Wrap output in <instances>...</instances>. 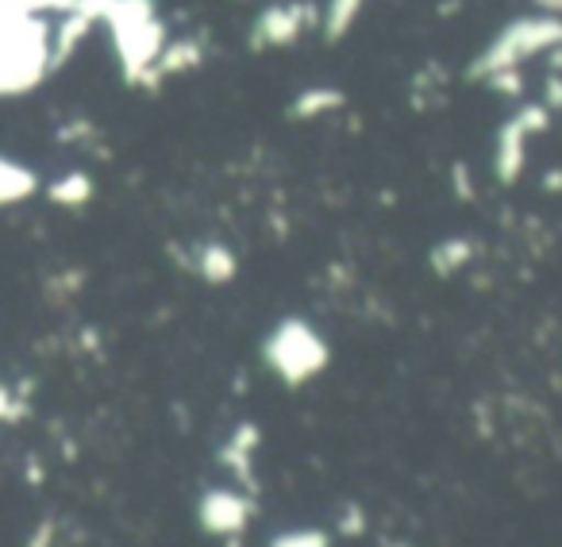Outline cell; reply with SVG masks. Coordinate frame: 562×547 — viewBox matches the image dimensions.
<instances>
[{
	"label": "cell",
	"instance_id": "6da1fadb",
	"mask_svg": "<svg viewBox=\"0 0 562 547\" xmlns=\"http://www.w3.org/2000/svg\"><path fill=\"white\" fill-rule=\"evenodd\" d=\"M104 20L120 51V66L132 86H155V63L166 47V27L150 0H109Z\"/></svg>",
	"mask_w": 562,
	"mask_h": 547
},
{
	"label": "cell",
	"instance_id": "7a4b0ae2",
	"mask_svg": "<svg viewBox=\"0 0 562 547\" xmlns=\"http://www.w3.org/2000/svg\"><path fill=\"white\" fill-rule=\"evenodd\" d=\"M562 43V16L539 12V16H516L513 24H505L470 63V81H490L501 70H520L524 63L539 55H551Z\"/></svg>",
	"mask_w": 562,
	"mask_h": 547
},
{
	"label": "cell",
	"instance_id": "3957f363",
	"mask_svg": "<svg viewBox=\"0 0 562 547\" xmlns=\"http://www.w3.org/2000/svg\"><path fill=\"white\" fill-rule=\"evenodd\" d=\"M266 362L281 375V382L301 386L313 375H321L324 362H328V347L316 336L308 324L301 321H285L278 324L270 339H266Z\"/></svg>",
	"mask_w": 562,
	"mask_h": 547
},
{
	"label": "cell",
	"instance_id": "277c9868",
	"mask_svg": "<svg viewBox=\"0 0 562 547\" xmlns=\"http://www.w3.org/2000/svg\"><path fill=\"white\" fill-rule=\"evenodd\" d=\"M313 27H321V9L313 0H278L250 20L247 43L255 51H285L305 40Z\"/></svg>",
	"mask_w": 562,
	"mask_h": 547
},
{
	"label": "cell",
	"instance_id": "5b68a950",
	"mask_svg": "<svg viewBox=\"0 0 562 547\" xmlns=\"http://www.w3.org/2000/svg\"><path fill=\"white\" fill-rule=\"evenodd\" d=\"M547 124H551V109L539 101V104H520L497 127V143H493V174H497V181L513 186L520 178L524 166H528V139L543 132Z\"/></svg>",
	"mask_w": 562,
	"mask_h": 547
},
{
	"label": "cell",
	"instance_id": "8992f818",
	"mask_svg": "<svg viewBox=\"0 0 562 547\" xmlns=\"http://www.w3.org/2000/svg\"><path fill=\"white\" fill-rule=\"evenodd\" d=\"M347 104V93L331 81H316V86L301 89L290 104V116L293 120H321V116H331Z\"/></svg>",
	"mask_w": 562,
	"mask_h": 547
},
{
	"label": "cell",
	"instance_id": "52a82bcc",
	"mask_svg": "<svg viewBox=\"0 0 562 547\" xmlns=\"http://www.w3.org/2000/svg\"><path fill=\"white\" fill-rule=\"evenodd\" d=\"M204 63V47L196 40H166V47H162V55H158V63H155V86L158 81H166V78H178V74H189V70H196V66Z\"/></svg>",
	"mask_w": 562,
	"mask_h": 547
},
{
	"label": "cell",
	"instance_id": "ba28073f",
	"mask_svg": "<svg viewBox=\"0 0 562 547\" xmlns=\"http://www.w3.org/2000/svg\"><path fill=\"white\" fill-rule=\"evenodd\" d=\"M367 0H328V9L321 12V32L328 43H339L355 24H359Z\"/></svg>",
	"mask_w": 562,
	"mask_h": 547
},
{
	"label": "cell",
	"instance_id": "9c48e42d",
	"mask_svg": "<svg viewBox=\"0 0 562 547\" xmlns=\"http://www.w3.org/2000/svg\"><path fill=\"white\" fill-rule=\"evenodd\" d=\"M196 270L209 278V282H227L235 274V255L220 243H204L201 255H196Z\"/></svg>",
	"mask_w": 562,
	"mask_h": 547
},
{
	"label": "cell",
	"instance_id": "30bf717a",
	"mask_svg": "<svg viewBox=\"0 0 562 547\" xmlns=\"http://www.w3.org/2000/svg\"><path fill=\"white\" fill-rule=\"evenodd\" d=\"M27 193H35L32 170H24V166L9 163V158H0V204L20 201V197H27Z\"/></svg>",
	"mask_w": 562,
	"mask_h": 547
},
{
	"label": "cell",
	"instance_id": "8fae6325",
	"mask_svg": "<svg viewBox=\"0 0 562 547\" xmlns=\"http://www.w3.org/2000/svg\"><path fill=\"white\" fill-rule=\"evenodd\" d=\"M50 197H55L58 204H86L89 197H93V181H89L86 174H66L63 181L50 186Z\"/></svg>",
	"mask_w": 562,
	"mask_h": 547
},
{
	"label": "cell",
	"instance_id": "7c38bea8",
	"mask_svg": "<svg viewBox=\"0 0 562 547\" xmlns=\"http://www.w3.org/2000/svg\"><path fill=\"white\" fill-rule=\"evenodd\" d=\"M470 255H474L470 239H447V243H439V247H436L431 263H436L439 274H451V270H459V266H467Z\"/></svg>",
	"mask_w": 562,
	"mask_h": 547
},
{
	"label": "cell",
	"instance_id": "4fadbf2b",
	"mask_svg": "<svg viewBox=\"0 0 562 547\" xmlns=\"http://www.w3.org/2000/svg\"><path fill=\"white\" fill-rule=\"evenodd\" d=\"M485 86L493 89V93H501V97H520L524 93V81H520V70H501V74H493Z\"/></svg>",
	"mask_w": 562,
	"mask_h": 547
},
{
	"label": "cell",
	"instance_id": "5bb4252c",
	"mask_svg": "<svg viewBox=\"0 0 562 547\" xmlns=\"http://www.w3.org/2000/svg\"><path fill=\"white\" fill-rule=\"evenodd\" d=\"M543 104H547L551 112H562V74H551V78H547Z\"/></svg>",
	"mask_w": 562,
	"mask_h": 547
},
{
	"label": "cell",
	"instance_id": "9a60e30c",
	"mask_svg": "<svg viewBox=\"0 0 562 547\" xmlns=\"http://www.w3.org/2000/svg\"><path fill=\"white\" fill-rule=\"evenodd\" d=\"M539 12H551V16H562V0H536Z\"/></svg>",
	"mask_w": 562,
	"mask_h": 547
},
{
	"label": "cell",
	"instance_id": "2e32d148",
	"mask_svg": "<svg viewBox=\"0 0 562 547\" xmlns=\"http://www.w3.org/2000/svg\"><path fill=\"white\" fill-rule=\"evenodd\" d=\"M551 63H554V70H562V43H559V47L551 51Z\"/></svg>",
	"mask_w": 562,
	"mask_h": 547
}]
</instances>
